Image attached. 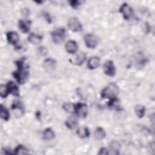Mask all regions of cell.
Segmentation results:
<instances>
[{"label":"cell","mask_w":155,"mask_h":155,"mask_svg":"<svg viewBox=\"0 0 155 155\" xmlns=\"http://www.w3.org/2000/svg\"><path fill=\"white\" fill-rule=\"evenodd\" d=\"M15 63L17 66V70L13 72V75L19 84H22L26 81L29 75L28 65L25 63L24 58L17 61Z\"/></svg>","instance_id":"cell-1"},{"label":"cell","mask_w":155,"mask_h":155,"mask_svg":"<svg viewBox=\"0 0 155 155\" xmlns=\"http://www.w3.org/2000/svg\"><path fill=\"white\" fill-rule=\"evenodd\" d=\"M118 93V86L115 83H110L101 91V96L103 99H112L116 97Z\"/></svg>","instance_id":"cell-2"},{"label":"cell","mask_w":155,"mask_h":155,"mask_svg":"<svg viewBox=\"0 0 155 155\" xmlns=\"http://www.w3.org/2000/svg\"><path fill=\"white\" fill-rule=\"evenodd\" d=\"M51 35L52 40L55 44H61L64 41L65 38L66 30L64 28L62 27L58 28L51 32Z\"/></svg>","instance_id":"cell-3"},{"label":"cell","mask_w":155,"mask_h":155,"mask_svg":"<svg viewBox=\"0 0 155 155\" xmlns=\"http://www.w3.org/2000/svg\"><path fill=\"white\" fill-rule=\"evenodd\" d=\"M73 111L76 115L81 118H85L88 114V107L85 104L78 102L74 105Z\"/></svg>","instance_id":"cell-4"},{"label":"cell","mask_w":155,"mask_h":155,"mask_svg":"<svg viewBox=\"0 0 155 155\" xmlns=\"http://www.w3.org/2000/svg\"><path fill=\"white\" fill-rule=\"evenodd\" d=\"M68 28L73 32H79L82 30V25L79 20L76 17H71L68 20Z\"/></svg>","instance_id":"cell-5"},{"label":"cell","mask_w":155,"mask_h":155,"mask_svg":"<svg viewBox=\"0 0 155 155\" xmlns=\"http://www.w3.org/2000/svg\"><path fill=\"white\" fill-rule=\"evenodd\" d=\"M119 12L122 13L124 18L125 20H129L133 16V10L132 8L127 3H124L121 5L119 8Z\"/></svg>","instance_id":"cell-6"},{"label":"cell","mask_w":155,"mask_h":155,"mask_svg":"<svg viewBox=\"0 0 155 155\" xmlns=\"http://www.w3.org/2000/svg\"><path fill=\"white\" fill-rule=\"evenodd\" d=\"M84 42L85 45L89 48H95L98 43L97 37L93 34H87L84 36Z\"/></svg>","instance_id":"cell-7"},{"label":"cell","mask_w":155,"mask_h":155,"mask_svg":"<svg viewBox=\"0 0 155 155\" xmlns=\"http://www.w3.org/2000/svg\"><path fill=\"white\" fill-rule=\"evenodd\" d=\"M103 70L104 73L110 77H113L116 73V68L113 64V61L108 60L105 62L103 65Z\"/></svg>","instance_id":"cell-8"},{"label":"cell","mask_w":155,"mask_h":155,"mask_svg":"<svg viewBox=\"0 0 155 155\" xmlns=\"http://www.w3.org/2000/svg\"><path fill=\"white\" fill-rule=\"evenodd\" d=\"M86 59V54L84 52H79L77 53L71 60V62L76 65H82Z\"/></svg>","instance_id":"cell-9"},{"label":"cell","mask_w":155,"mask_h":155,"mask_svg":"<svg viewBox=\"0 0 155 155\" xmlns=\"http://www.w3.org/2000/svg\"><path fill=\"white\" fill-rule=\"evenodd\" d=\"M56 62L55 60L51 58H48L45 59L43 63L44 68L46 71L48 73L52 72L54 70V68H56Z\"/></svg>","instance_id":"cell-10"},{"label":"cell","mask_w":155,"mask_h":155,"mask_svg":"<svg viewBox=\"0 0 155 155\" xmlns=\"http://www.w3.org/2000/svg\"><path fill=\"white\" fill-rule=\"evenodd\" d=\"M7 39L9 44L16 45L19 41V36L16 31H8L6 34Z\"/></svg>","instance_id":"cell-11"},{"label":"cell","mask_w":155,"mask_h":155,"mask_svg":"<svg viewBox=\"0 0 155 155\" xmlns=\"http://www.w3.org/2000/svg\"><path fill=\"white\" fill-rule=\"evenodd\" d=\"M8 93L14 96H18L19 94V89L18 85L13 81H9L6 85Z\"/></svg>","instance_id":"cell-12"},{"label":"cell","mask_w":155,"mask_h":155,"mask_svg":"<svg viewBox=\"0 0 155 155\" xmlns=\"http://www.w3.org/2000/svg\"><path fill=\"white\" fill-rule=\"evenodd\" d=\"M65 47L67 53L70 54H74L78 50V45L76 42H75L74 41L70 40L66 43Z\"/></svg>","instance_id":"cell-13"},{"label":"cell","mask_w":155,"mask_h":155,"mask_svg":"<svg viewBox=\"0 0 155 155\" xmlns=\"http://www.w3.org/2000/svg\"><path fill=\"white\" fill-rule=\"evenodd\" d=\"M19 28L23 33H28L30 31L31 22L29 20H20L19 21Z\"/></svg>","instance_id":"cell-14"},{"label":"cell","mask_w":155,"mask_h":155,"mask_svg":"<svg viewBox=\"0 0 155 155\" xmlns=\"http://www.w3.org/2000/svg\"><path fill=\"white\" fill-rule=\"evenodd\" d=\"M100 65V59L97 56L91 57L87 62V67L90 70L97 68Z\"/></svg>","instance_id":"cell-15"},{"label":"cell","mask_w":155,"mask_h":155,"mask_svg":"<svg viewBox=\"0 0 155 155\" xmlns=\"http://www.w3.org/2000/svg\"><path fill=\"white\" fill-rule=\"evenodd\" d=\"M78 124V120L75 116H70L65 121L66 127L70 130L74 129L77 127Z\"/></svg>","instance_id":"cell-16"},{"label":"cell","mask_w":155,"mask_h":155,"mask_svg":"<svg viewBox=\"0 0 155 155\" xmlns=\"http://www.w3.org/2000/svg\"><path fill=\"white\" fill-rule=\"evenodd\" d=\"M76 134L80 138L84 139L90 136V131L87 127H82L79 128L76 131Z\"/></svg>","instance_id":"cell-17"},{"label":"cell","mask_w":155,"mask_h":155,"mask_svg":"<svg viewBox=\"0 0 155 155\" xmlns=\"http://www.w3.org/2000/svg\"><path fill=\"white\" fill-rule=\"evenodd\" d=\"M42 39V37L41 35H36L35 33H31L28 37V41L33 44H39Z\"/></svg>","instance_id":"cell-18"},{"label":"cell","mask_w":155,"mask_h":155,"mask_svg":"<svg viewBox=\"0 0 155 155\" xmlns=\"http://www.w3.org/2000/svg\"><path fill=\"white\" fill-rule=\"evenodd\" d=\"M110 150L112 151L113 154H118L119 150L120 149V143L116 140H113L110 142L109 145Z\"/></svg>","instance_id":"cell-19"},{"label":"cell","mask_w":155,"mask_h":155,"mask_svg":"<svg viewBox=\"0 0 155 155\" xmlns=\"http://www.w3.org/2000/svg\"><path fill=\"white\" fill-rule=\"evenodd\" d=\"M105 131L101 127H97L94 131V136L96 140H102L105 137Z\"/></svg>","instance_id":"cell-20"},{"label":"cell","mask_w":155,"mask_h":155,"mask_svg":"<svg viewBox=\"0 0 155 155\" xmlns=\"http://www.w3.org/2000/svg\"><path fill=\"white\" fill-rule=\"evenodd\" d=\"M135 113L139 118H142L144 116L145 113V107L140 104H138L135 106L134 108Z\"/></svg>","instance_id":"cell-21"},{"label":"cell","mask_w":155,"mask_h":155,"mask_svg":"<svg viewBox=\"0 0 155 155\" xmlns=\"http://www.w3.org/2000/svg\"><path fill=\"white\" fill-rule=\"evenodd\" d=\"M54 133L53 130L50 128H46L43 132V138L46 140H50L54 137Z\"/></svg>","instance_id":"cell-22"},{"label":"cell","mask_w":155,"mask_h":155,"mask_svg":"<svg viewBox=\"0 0 155 155\" xmlns=\"http://www.w3.org/2000/svg\"><path fill=\"white\" fill-rule=\"evenodd\" d=\"M0 115L1 119L5 121H8L10 118V113L8 109L2 105H1L0 107Z\"/></svg>","instance_id":"cell-23"},{"label":"cell","mask_w":155,"mask_h":155,"mask_svg":"<svg viewBox=\"0 0 155 155\" xmlns=\"http://www.w3.org/2000/svg\"><path fill=\"white\" fill-rule=\"evenodd\" d=\"M14 153L16 154H28V150L23 145H19L14 150Z\"/></svg>","instance_id":"cell-24"},{"label":"cell","mask_w":155,"mask_h":155,"mask_svg":"<svg viewBox=\"0 0 155 155\" xmlns=\"http://www.w3.org/2000/svg\"><path fill=\"white\" fill-rule=\"evenodd\" d=\"M12 108L13 110H18L20 111L21 112H23L24 111L22 104L21 101L19 100H15L13 101V104L12 105Z\"/></svg>","instance_id":"cell-25"},{"label":"cell","mask_w":155,"mask_h":155,"mask_svg":"<svg viewBox=\"0 0 155 155\" xmlns=\"http://www.w3.org/2000/svg\"><path fill=\"white\" fill-rule=\"evenodd\" d=\"M108 106L112 108H114L116 110H119L120 108L119 101L116 97L110 99V101L108 103Z\"/></svg>","instance_id":"cell-26"},{"label":"cell","mask_w":155,"mask_h":155,"mask_svg":"<svg viewBox=\"0 0 155 155\" xmlns=\"http://www.w3.org/2000/svg\"><path fill=\"white\" fill-rule=\"evenodd\" d=\"M8 91L7 86L5 85H1L0 87V95L2 98H5L8 95Z\"/></svg>","instance_id":"cell-27"},{"label":"cell","mask_w":155,"mask_h":155,"mask_svg":"<svg viewBox=\"0 0 155 155\" xmlns=\"http://www.w3.org/2000/svg\"><path fill=\"white\" fill-rule=\"evenodd\" d=\"M64 108L65 111H67V112H71L72 111H73V108H74V105H72L71 104H65L64 105Z\"/></svg>","instance_id":"cell-28"},{"label":"cell","mask_w":155,"mask_h":155,"mask_svg":"<svg viewBox=\"0 0 155 155\" xmlns=\"http://www.w3.org/2000/svg\"><path fill=\"white\" fill-rule=\"evenodd\" d=\"M69 3L73 8H76L81 5V2L79 1H70Z\"/></svg>","instance_id":"cell-29"},{"label":"cell","mask_w":155,"mask_h":155,"mask_svg":"<svg viewBox=\"0 0 155 155\" xmlns=\"http://www.w3.org/2000/svg\"><path fill=\"white\" fill-rule=\"evenodd\" d=\"M98 154H104V155H105V154H109V153H108V150L106 148L102 147V148H101L100 149L99 152Z\"/></svg>","instance_id":"cell-30"},{"label":"cell","mask_w":155,"mask_h":155,"mask_svg":"<svg viewBox=\"0 0 155 155\" xmlns=\"http://www.w3.org/2000/svg\"><path fill=\"white\" fill-rule=\"evenodd\" d=\"M38 51H39V53L42 55H45L47 54V49L44 47H39V49H38Z\"/></svg>","instance_id":"cell-31"},{"label":"cell","mask_w":155,"mask_h":155,"mask_svg":"<svg viewBox=\"0 0 155 155\" xmlns=\"http://www.w3.org/2000/svg\"><path fill=\"white\" fill-rule=\"evenodd\" d=\"M44 18L48 22H51V18L49 15V14L48 13H44Z\"/></svg>","instance_id":"cell-32"}]
</instances>
